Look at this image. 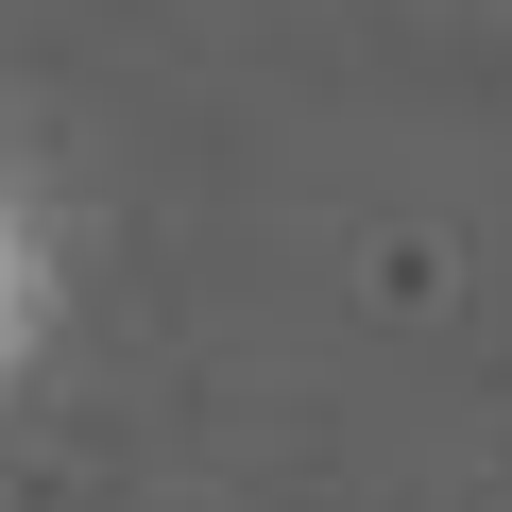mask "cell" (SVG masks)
<instances>
[{
	"label": "cell",
	"mask_w": 512,
	"mask_h": 512,
	"mask_svg": "<svg viewBox=\"0 0 512 512\" xmlns=\"http://www.w3.org/2000/svg\"><path fill=\"white\" fill-rule=\"evenodd\" d=\"M35 342H52V256H35V205L0 188V376H18Z\"/></svg>",
	"instance_id": "cell-1"
}]
</instances>
